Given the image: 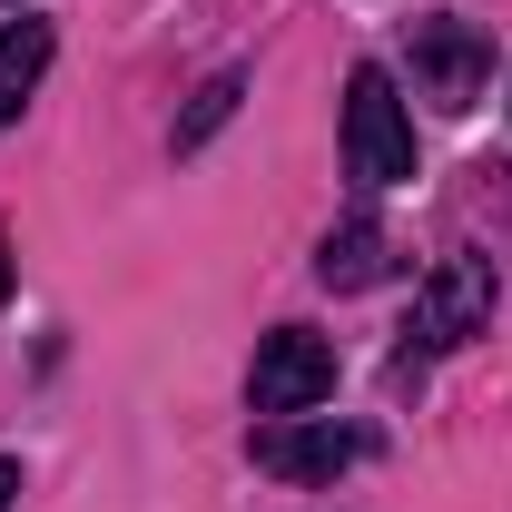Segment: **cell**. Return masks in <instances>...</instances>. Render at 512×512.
<instances>
[{"instance_id": "277c9868", "label": "cell", "mask_w": 512, "mask_h": 512, "mask_svg": "<svg viewBox=\"0 0 512 512\" xmlns=\"http://www.w3.org/2000/svg\"><path fill=\"white\" fill-rule=\"evenodd\" d=\"M493 325V266L483 256H444L434 276H424V306H414V345H463V335H483Z\"/></svg>"}, {"instance_id": "7a4b0ae2", "label": "cell", "mask_w": 512, "mask_h": 512, "mask_svg": "<svg viewBox=\"0 0 512 512\" xmlns=\"http://www.w3.org/2000/svg\"><path fill=\"white\" fill-rule=\"evenodd\" d=\"M404 60H414V99H434V109H473L483 99V69H493V50H483V30L473 20H414L404 30Z\"/></svg>"}, {"instance_id": "ba28073f", "label": "cell", "mask_w": 512, "mask_h": 512, "mask_svg": "<svg viewBox=\"0 0 512 512\" xmlns=\"http://www.w3.org/2000/svg\"><path fill=\"white\" fill-rule=\"evenodd\" d=\"M237 99H247V79H237V69H217V79L197 89V109L178 119V148H197L207 128H227V119H237Z\"/></svg>"}, {"instance_id": "3957f363", "label": "cell", "mask_w": 512, "mask_h": 512, "mask_svg": "<svg viewBox=\"0 0 512 512\" xmlns=\"http://www.w3.org/2000/svg\"><path fill=\"white\" fill-rule=\"evenodd\" d=\"M256 414H306V404H325L335 394V345L325 335H306V325H276L266 345H256Z\"/></svg>"}, {"instance_id": "30bf717a", "label": "cell", "mask_w": 512, "mask_h": 512, "mask_svg": "<svg viewBox=\"0 0 512 512\" xmlns=\"http://www.w3.org/2000/svg\"><path fill=\"white\" fill-rule=\"evenodd\" d=\"M0 286H10V247H0Z\"/></svg>"}, {"instance_id": "52a82bcc", "label": "cell", "mask_w": 512, "mask_h": 512, "mask_svg": "<svg viewBox=\"0 0 512 512\" xmlns=\"http://www.w3.org/2000/svg\"><path fill=\"white\" fill-rule=\"evenodd\" d=\"M50 20H10L0 30V119H20L30 109V89H40V69H50Z\"/></svg>"}, {"instance_id": "8992f818", "label": "cell", "mask_w": 512, "mask_h": 512, "mask_svg": "<svg viewBox=\"0 0 512 512\" xmlns=\"http://www.w3.org/2000/svg\"><path fill=\"white\" fill-rule=\"evenodd\" d=\"M316 276L335 286V296H355V286H384V276H394V237H384L375 217H345V227L316 247Z\"/></svg>"}, {"instance_id": "5b68a950", "label": "cell", "mask_w": 512, "mask_h": 512, "mask_svg": "<svg viewBox=\"0 0 512 512\" xmlns=\"http://www.w3.org/2000/svg\"><path fill=\"white\" fill-rule=\"evenodd\" d=\"M355 453L365 444H355L345 424H316V414H266V424H256V463L286 473V483H335Z\"/></svg>"}, {"instance_id": "6da1fadb", "label": "cell", "mask_w": 512, "mask_h": 512, "mask_svg": "<svg viewBox=\"0 0 512 512\" xmlns=\"http://www.w3.org/2000/svg\"><path fill=\"white\" fill-rule=\"evenodd\" d=\"M345 168H355V188L414 178V119L394 99V69H375V60L345 79Z\"/></svg>"}, {"instance_id": "9c48e42d", "label": "cell", "mask_w": 512, "mask_h": 512, "mask_svg": "<svg viewBox=\"0 0 512 512\" xmlns=\"http://www.w3.org/2000/svg\"><path fill=\"white\" fill-rule=\"evenodd\" d=\"M10 493H20V463H10V453H0V512H10Z\"/></svg>"}]
</instances>
